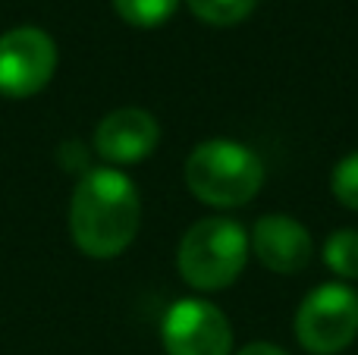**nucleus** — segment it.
Returning a JSON list of instances; mask_svg holds the SVG:
<instances>
[{"mask_svg":"<svg viewBox=\"0 0 358 355\" xmlns=\"http://www.w3.org/2000/svg\"><path fill=\"white\" fill-rule=\"evenodd\" d=\"M142 220L136 182L113 167L88 170L73 189L69 233L88 258H117L132 245Z\"/></svg>","mask_w":358,"mask_h":355,"instance_id":"f257e3e1","label":"nucleus"},{"mask_svg":"<svg viewBox=\"0 0 358 355\" xmlns=\"http://www.w3.org/2000/svg\"><path fill=\"white\" fill-rule=\"evenodd\" d=\"M185 186L201 205L239 208L264 186V164L248 145L233 138H208L185 157Z\"/></svg>","mask_w":358,"mask_h":355,"instance_id":"f03ea898","label":"nucleus"},{"mask_svg":"<svg viewBox=\"0 0 358 355\" xmlns=\"http://www.w3.org/2000/svg\"><path fill=\"white\" fill-rule=\"evenodd\" d=\"M248 261V236L236 220L208 217L189 226L176 252V268L189 287L214 293L239 280Z\"/></svg>","mask_w":358,"mask_h":355,"instance_id":"7ed1b4c3","label":"nucleus"},{"mask_svg":"<svg viewBox=\"0 0 358 355\" xmlns=\"http://www.w3.org/2000/svg\"><path fill=\"white\" fill-rule=\"evenodd\" d=\"M296 337L305 352L336 355L358 337V296L346 283L311 289L296 312Z\"/></svg>","mask_w":358,"mask_h":355,"instance_id":"20e7f679","label":"nucleus"},{"mask_svg":"<svg viewBox=\"0 0 358 355\" xmlns=\"http://www.w3.org/2000/svg\"><path fill=\"white\" fill-rule=\"evenodd\" d=\"M167 355H229L233 327L227 314L204 299H179L167 308L161 324Z\"/></svg>","mask_w":358,"mask_h":355,"instance_id":"39448f33","label":"nucleus"},{"mask_svg":"<svg viewBox=\"0 0 358 355\" xmlns=\"http://www.w3.org/2000/svg\"><path fill=\"white\" fill-rule=\"evenodd\" d=\"M57 69V44L48 31L22 25L0 35V94L31 98Z\"/></svg>","mask_w":358,"mask_h":355,"instance_id":"423d86ee","label":"nucleus"},{"mask_svg":"<svg viewBox=\"0 0 358 355\" xmlns=\"http://www.w3.org/2000/svg\"><path fill=\"white\" fill-rule=\"evenodd\" d=\"M248 252L273 274H299L311 264L315 242L305 224L289 214H264L248 236Z\"/></svg>","mask_w":358,"mask_h":355,"instance_id":"0eeeda50","label":"nucleus"},{"mask_svg":"<svg viewBox=\"0 0 358 355\" xmlns=\"http://www.w3.org/2000/svg\"><path fill=\"white\" fill-rule=\"evenodd\" d=\"M161 126L142 107H120L94 129V151L110 164H138L155 154Z\"/></svg>","mask_w":358,"mask_h":355,"instance_id":"6e6552de","label":"nucleus"},{"mask_svg":"<svg viewBox=\"0 0 358 355\" xmlns=\"http://www.w3.org/2000/svg\"><path fill=\"white\" fill-rule=\"evenodd\" d=\"M324 264L343 280H358V230H336L324 242Z\"/></svg>","mask_w":358,"mask_h":355,"instance_id":"1a4fd4ad","label":"nucleus"},{"mask_svg":"<svg viewBox=\"0 0 358 355\" xmlns=\"http://www.w3.org/2000/svg\"><path fill=\"white\" fill-rule=\"evenodd\" d=\"M179 0H113L120 19L136 29H157L176 13Z\"/></svg>","mask_w":358,"mask_h":355,"instance_id":"9d476101","label":"nucleus"},{"mask_svg":"<svg viewBox=\"0 0 358 355\" xmlns=\"http://www.w3.org/2000/svg\"><path fill=\"white\" fill-rule=\"evenodd\" d=\"M185 3H189V10L195 13L201 22L227 29V25L242 22V19L255 10L258 0H185Z\"/></svg>","mask_w":358,"mask_h":355,"instance_id":"9b49d317","label":"nucleus"},{"mask_svg":"<svg viewBox=\"0 0 358 355\" xmlns=\"http://www.w3.org/2000/svg\"><path fill=\"white\" fill-rule=\"evenodd\" d=\"M330 189H334L336 201L349 211H358V151L346 154L330 173Z\"/></svg>","mask_w":358,"mask_h":355,"instance_id":"f8f14e48","label":"nucleus"},{"mask_svg":"<svg viewBox=\"0 0 358 355\" xmlns=\"http://www.w3.org/2000/svg\"><path fill=\"white\" fill-rule=\"evenodd\" d=\"M236 355H289V352L280 349V346H273V343H248V346H242Z\"/></svg>","mask_w":358,"mask_h":355,"instance_id":"ddd939ff","label":"nucleus"}]
</instances>
